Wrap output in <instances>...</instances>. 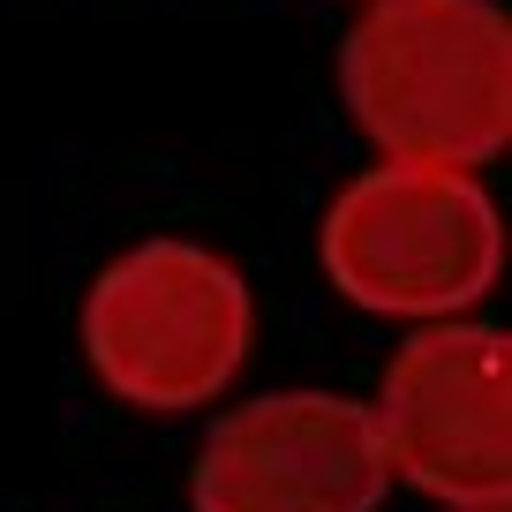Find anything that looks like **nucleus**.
Instances as JSON below:
<instances>
[{
  "label": "nucleus",
  "instance_id": "nucleus-1",
  "mask_svg": "<svg viewBox=\"0 0 512 512\" xmlns=\"http://www.w3.org/2000/svg\"><path fill=\"white\" fill-rule=\"evenodd\" d=\"M339 91L384 159L475 174L512 136V23L497 0H369Z\"/></svg>",
  "mask_w": 512,
  "mask_h": 512
},
{
  "label": "nucleus",
  "instance_id": "nucleus-2",
  "mask_svg": "<svg viewBox=\"0 0 512 512\" xmlns=\"http://www.w3.org/2000/svg\"><path fill=\"white\" fill-rule=\"evenodd\" d=\"M249 287L204 241H136L83 302V362L121 407L189 415L249 362Z\"/></svg>",
  "mask_w": 512,
  "mask_h": 512
},
{
  "label": "nucleus",
  "instance_id": "nucleus-3",
  "mask_svg": "<svg viewBox=\"0 0 512 512\" xmlns=\"http://www.w3.org/2000/svg\"><path fill=\"white\" fill-rule=\"evenodd\" d=\"M505 226L460 166L384 159L324 211V272L347 302L377 317H460L497 287Z\"/></svg>",
  "mask_w": 512,
  "mask_h": 512
},
{
  "label": "nucleus",
  "instance_id": "nucleus-4",
  "mask_svg": "<svg viewBox=\"0 0 512 512\" xmlns=\"http://www.w3.org/2000/svg\"><path fill=\"white\" fill-rule=\"evenodd\" d=\"M505 400H512V354L497 324L430 317L369 407L384 437L392 475L445 505H512V445H505Z\"/></svg>",
  "mask_w": 512,
  "mask_h": 512
},
{
  "label": "nucleus",
  "instance_id": "nucleus-5",
  "mask_svg": "<svg viewBox=\"0 0 512 512\" xmlns=\"http://www.w3.org/2000/svg\"><path fill=\"white\" fill-rule=\"evenodd\" d=\"M392 460L347 392H264L211 422L196 452V512H377Z\"/></svg>",
  "mask_w": 512,
  "mask_h": 512
},
{
  "label": "nucleus",
  "instance_id": "nucleus-6",
  "mask_svg": "<svg viewBox=\"0 0 512 512\" xmlns=\"http://www.w3.org/2000/svg\"><path fill=\"white\" fill-rule=\"evenodd\" d=\"M452 512H512V505H452Z\"/></svg>",
  "mask_w": 512,
  "mask_h": 512
}]
</instances>
